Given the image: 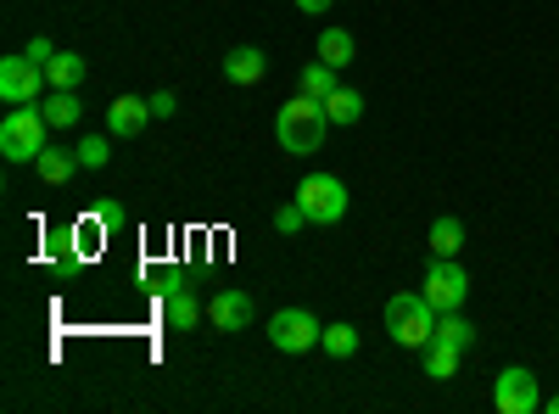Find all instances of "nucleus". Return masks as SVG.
Segmentation results:
<instances>
[{
	"mask_svg": "<svg viewBox=\"0 0 559 414\" xmlns=\"http://www.w3.org/2000/svg\"><path fill=\"white\" fill-rule=\"evenodd\" d=\"M39 113H45V123L51 129H68V123H79V90H51V96L39 102Z\"/></svg>",
	"mask_w": 559,
	"mask_h": 414,
	"instance_id": "14",
	"label": "nucleus"
},
{
	"mask_svg": "<svg viewBox=\"0 0 559 414\" xmlns=\"http://www.w3.org/2000/svg\"><path fill=\"white\" fill-rule=\"evenodd\" d=\"M437 342L471 347V342H476V326H471V319H464L459 308H448V314H437Z\"/></svg>",
	"mask_w": 559,
	"mask_h": 414,
	"instance_id": "20",
	"label": "nucleus"
},
{
	"mask_svg": "<svg viewBox=\"0 0 559 414\" xmlns=\"http://www.w3.org/2000/svg\"><path fill=\"white\" fill-rule=\"evenodd\" d=\"M319 347L331 353V358H353L358 353V326H347V319H342V326H324Z\"/></svg>",
	"mask_w": 559,
	"mask_h": 414,
	"instance_id": "22",
	"label": "nucleus"
},
{
	"mask_svg": "<svg viewBox=\"0 0 559 414\" xmlns=\"http://www.w3.org/2000/svg\"><path fill=\"white\" fill-rule=\"evenodd\" d=\"M207 319H213V331H247L252 326V297L247 292H213V303H207Z\"/></svg>",
	"mask_w": 559,
	"mask_h": 414,
	"instance_id": "9",
	"label": "nucleus"
},
{
	"mask_svg": "<svg viewBox=\"0 0 559 414\" xmlns=\"http://www.w3.org/2000/svg\"><path fill=\"white\" fill-rule=\"evenodd\" d=\"M297 208L308 213V224H342L347 218V186L336 174H308L297 186Z\"/></svg>",
	"mask_w": 559,
	"mask_h": 414,
	"instance_id": "4",
	"label": "nucleus"
},
{
	"mask_svg": "<svg viewBox=\"0 0 559 414\" xmlns=\"http://www.w3.org/2000/svg\"><path fill=\"white\" fill-rule=\"evenodd\" d=\"M28 57H34V62L45 68V62H51V57H57V45H51V39H45V34H34V39H28Z\"/></svg>",
	"mask_w": 559,
	"mask_h": 414,
	"instance_id": "26",
	"label": "nucleus"
},
{
	"mask_svg": "<svg viewBox=\"0 0 559 414\" xmlns=\"http://www.w3.org/2000/svg\"><path fill=\"white\" fill-rule=\"evenodd\" d=\"M45 79H51V90H79L84 84V57L79 51H57L51 62H45Z\"/></svg>",
	"mask_w": 559,
	"mask_h": 414,
	"instance_id": "17",
	"label": "nucleus"
},
{
	"mask_svg": "<svg viewBox=\"0 0 559 414\" xmlns=\"http://www.w3.org/2000/svg\"><path fill=\"white\" fill-rule=\"evenodd\" d=\"M152 118V102H140V96H118L107 107V134H118V141H129V134H140Z\"/></svg>",
	"mask_w": 559,
	"mask_h": 414,
	"instance_id": "10",
	"label": "nucleus"
},
{
	"mask_svg": "<svg viewBox=\"0 0 559 414\" xmlns=\"http://www.w3.org/2000/svg\"><path fill=\"white\" fill-rule=\"evenodd\" d=\"M358 57V39L347 28H324L319 34V62H331V68H347Z\"/></svg>",
	"mask_w": 559,
	"mask_h": 414,
	"instance_id": "15",
	"label": "nucleus"
},
{
	"mask_svg": "<svg viewBox=\"0 0 559 414\" xmlns=\"http://www.w3.org/2000/svg\"><path fill=\"white\" fill-rule=\"evenodd\" d=\"M324 113H331V123H358L364 118V96H358V90H347V84H336V96L324 102Z\"/></svg>",
	"mask_w": 559,
	"mask_h": 414,
	"instance_id": "21",
	"label": "nucleus"
},
{
	"mask_svg": "<svg viewBox=\"0 0 559 414\" xmlns=\"http://www.w3.org/2000/svg\"><path fill=\"white\" fill-rule=\"evenodd\" d=\"M459 353H464V347L431 336V342H426V376H431V381H453V376H459Z\"/></svg>",
	"mask_w": 559,
	"mask_h": 414,
	"instance_id": "18",
	"label": "nucleus"
},
{
	"mask_svg": "<svg viewBox=\"0 0 559 414\" xmlns=\"http://www.w3.org/2000/svg\"><path fill=\"white\" fill-rule=\"evenodd\" d=\"M146 102H152V118H174V113H179L174 90H157V96H146Z\"/></svg>",
	"mask_w": 559,
	"mask_h": 414,
	"instance_id": "25",
	"label": "nucleus"
},
{
	"mask_svg": "<svg viewBox=\"0 0 559 414\" xmlns=\"http://www.w3.org/2000/svg\"><path fill=\"white\" fill-rule=\"evenodd\" d=\"M386 336H392L397 347H426V342L437 336V308H431V297H426V292H397V297L386 303Z\"/></svg>",
	"mask_w": 559,
	"mask_h": 414,
	"instance_id": "2",
	"label": "nucleus"
},
{
	"mask_svg": "<svg viewBox=\"0 0 559 414\" xmlns=\"http://www.w3.org/2000/svg\"><path fill=\"white\" fill-rule=\"evenodd\" d=\"M302 224H308V213H302L297 202H286V208H280V213H274V229H280V236H297V229H302Z\"/></svg>",
	"mask_w": 559,
	"mask_h": 414,
	"instance_id": "24",
	"label": "nucleus"
},
{
	"mask_svg": "<svg viewBox=\"0 0 559 414\" xmlns=\"http://www.w3.org/2000/svg\"><path fill=\"white\" fill-rule=\"evenodd\" d=\"M73 152H79V168H107V157H112V134H84Z\"/></svg>",
	"mask_w": 559,
	"mask_h": 414,
	"instance_id": "23",
	"label": "nucleus"
},
{
	"mask_svg": "<svg viewBox=\"0 0 559 414\" xmlns=\"http://www.w3.org/2000/svg\"><path fill=\"white\" fill-rule=\"evenodd\" d=\"M163 314H168V326H174V331H197L207 308H202L191 292H185V286H168V297H163Z\"/></svg>",
	"mask_w": 559,
	"mask_h": 414,
	"instance_id": "12",
	"label": "nucleus"
},
{
	"mask_svg": "<svg viewBox=\"0 0 559 414\" xmlns=\"http://www.w3.org/2000/svg\"><path fill=\"white\" fill-rule=\"evenodd\" d=\"M336 73L342 68H331V62H308L302 79H297V90H302V96H313V102H331L336 96Z\"/></svg>",
	"mask_w": 559,
	"mask_h": 414,
	"instance_id": "16",
	"label": "nucleus"
},
{
	"mask_svg": "<svg viewBox=\"0 0 559 414\" xmlns=\"http://www.w3.org/2000/svg\"><path fill=\"white\" fill-rule=\"evenodd\" d=\"M492 409H498V414H537V409H543L537 376L526 370V364H509V370H498V381H492Z\"/></svg>",
	"mask_w": 559,
	"mask_h": 414,
	"instance_id": "6",
	"label": "nucleus"
},
{
	"mask_svg": "<svg viewBox=\"0 0 559 414\" xmlns=\"http://www.w3.org/2000/svg\"><path fill=\"white\" fill-rule=\"evenodd\" d=\"M324 129H331V113H324V102L302 96V90L274 118V134H280V146H286L292 157H313L324 146Z\"/></svg>",
	"mask_w": 559,
	"mask_h": 414,
	"instance_id": "1",
	"label": "nucleus"
},
{
	"mask_svg": "<svg viewBox=\"0 0 559 414\" xmlns=\"http://www.w3.org/2000/svg\"><path fill=\"white\" fill-rule=\"evenodd\" d=\"M319 336H324V326H319L308 308H280V314L269 319V342H274L280 353H313Z\"/></svg>",
	"mask_w": 559,
	"mask_h": 414,
	"instance_id": "7",
	"label": "nucleus"
},
{
	"mask_svg": "<svg viewBox=\"0 0 559 414\" xmlns=\"http://www.w3.org/2000/svg\"><path fill=\"white\" fill-rule=\"evenodd\" d=\"M543 409H548V414H559V392H554V398H543Z\"/></svg>",
	"mask_w": 559,
	"mask_h": 414,
	"instance_id": "28",
	"label": "nucleus"
},
{
	"mask_svg": "<svg viewBox=\"0 0 559 414\" xmlns=\"http://www.w3.org/2000/svg\"><path fill=\"white\" fill-rule=\"evenodd\" d=\"M263 73H269V57L258 51V45H236V51L224 57V79L229 84H263Z\"/></svg>",
	"mask_w": 559,
	"mask_h": 414,
	"instance_id": "11",
	"label": "nucleus"
},
{
	"mask_svg": "<svg viewBox=\"0 0 559 414\" xmlns=\"http://www.w3.org/2000/svg\"><path fill=\"white\" fill-rule=\"evenodd\" d=\"M45 113L39 107H12L7 118H0V152H7V163H34L45 152Z\"/></svg>",
	"mask_w": 559,
	"mask_h": 414,
	"instance_id": "3",
	"label": "nucleus"
},
{
	"mask_svg": "<svg viewBox=\"0 0 559 414\" xmlns=\"http://www.w3.org/2000/svg\"><path fill=\"white\" fill-rule=\"evenodd\" d=\"M34 168H39L45 186H68L73 168H79V152H57V146H45V152L34 157Z\"/></svg>",
	"mask_w": 559,
	"mask_h": 414,
	"instance_id": "13",
	"label": "nucleus"
},
{
	"mask_svg": "<svg viewBox=\"0 0 559 414\" xmlns=\"http://www.w3.org/2000/svg\"><path fill=\"white\" fill-rule=\"evenodd\" d=\"M331 7H336V0H297V12H308V17H324Z\"/></svg>",
	"mask_w": 559,
	"mask_h": 414,
	"instance_id": "27",
	"label": "nucleus"
},
{
	"mask_svg": "<svg viewBox=\"0 0 559 414\" xmlns=\"http://www.w3.org/2000/svg\"><path fill=\"white\" fill-rule=\"evenodd\" d=\"M459 247H464V224L453 213H442L431 224V258H459Z\"/></svg>",
	"mask_w": 559,
	"mask_h": 414,
	"instance_id": "19",
	"label": "nucleus"
},
{
	"mask_svg": "<svg viewBox=\"0 0 559 414\" xmlns=\"http://www.w3.org/2000/svg\"><path fill=\"white\" fill-rule=\"evenodd\" d=\"M426 297H431L437 314L464 308V297H471V274L459 269V258H431V269H426Z\"/></svg>",
	"mask_w": 559,
	"mask_h": 414,
	"instance_id": "8",
	"label": "nucleus"
},
{
	"mask_svg": "<svg viewBox=\"0 0 559 414\" xmlns=\"http://www.w3.org/2000/svg\"><path fill=\"white\" fill-rule=\"evenodd\" d=\"M45 84H51V79H45V68L28 51L0 62V102H7V107H39V90Z\"/></svg>",
	"mask_w": 559,
	"mask_h": 414,
	"instance_id": "5",
	"label": "nucleus"
}]
</instances>
